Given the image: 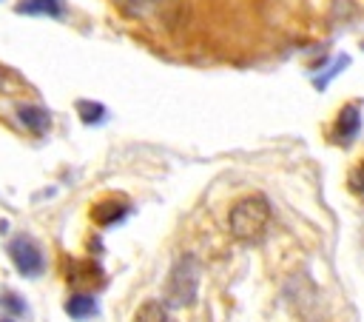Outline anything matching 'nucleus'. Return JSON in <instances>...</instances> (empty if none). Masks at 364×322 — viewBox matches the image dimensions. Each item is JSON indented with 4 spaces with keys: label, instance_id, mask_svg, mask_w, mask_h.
Wrapping results in <instances>:
<instances>
[{
    "label": "nucleus",
    "instance_id": "8",
    "mask_svg": "<svg viewBox=\"0 0 364 322\" xmlns=\"http://www.w3.org/2000/svg\"><path fill=\"white\" fill-rule=\"evenodd\" d=\"M17 14H40V17H60L63 14V3L60 0H17L14 3Z\"/></svg>",
    "mask_w": 364,
    "mask_h": 322
},
{
    "label": "nucleus",
    "instance_id": "14",
    "mask_svg": "<svg viewBox=\"0 0 364 322\" xmlns=\"http://www.w3.org/2000/svg\"><path fill=\"white\" fill-rule=\"evenodd\" d=\"M0 305H6L11 313H23L26 311V305H23V299L17 296V294H11V291H6L3 296H0Z\"/></svg>",
    "mask_w": 364,
    "mask_h": 322
},
{
    "label": "nucleus",
    "instance_id": "13",
    "mask_svg": "<svg viewBox=\"0 0 364 322\" xmlns=\"http://www.w3.org/2000/svg\"><path fill=\"white\" fill-rule=\"evenodd\" d=\"M347 63H350V57H347V54H338V57H336V66H333V68H327L321 77H316V88H318V91H321V88H327V80H330V77H336V74H338V68H347Z\"/></svg>",
    "mask_w": 364,
    "mask_h": 322
},
{
    "label": "nucleus",
    "instance_id": "12",
    "mask_svg": "<svg viewBox=\"0 0 364 322\" xmlns=\"http://www.w3.org/2000/svg\"><path fill=\"white\" fill-rule=\"evenodd\" d=\"M347 188L358 197H364V160H358L347 174Z\"/></svg>",
    "mask_w": 364,
    "mask_h": 322
},
{
    "label": "nucleus",
    "instance_id": "2",
    "mask_svg": "<svg viewBox=\"0 0 364 322\" xmlns=\"http://www.w3.org/2000/svg\"><path fill=\"white\" fill-rule=\"evenodd\" d=\"M199 288V265L193 262V256H182L176 259V265L171 268L168 279H165V299L173 308L191 305Z\"/></svg>",
    "mask_w": 364,
    "mask_h": 322
},
{
    "label": "nucleus",
    "instance_id": "9",
    "mask_svg": "<svg viewBox=\"0 0 364 322\" xmlns=\"http://www.w3.org/2000/svg\"><path fill=\"white\" fill-rule=\"evenodd\" d=\"M65 313L71 319H88L97 313V299L88 294H71V299L65 302Z\"/></svg>",
    "mask_w": 364,
    "mask_h": 322
},
{
    "label": "nucleus",
    "instance_id": "11",
    "mask_svg": "<svg viewBox=\"0 0 364 322\" xmlns=\"http://www.w3.org/2000/svg\"><path fill=\"white\" fill-rule=\"evenodd\" d=\"M134 322H168V313H165V305L156 302V299H148L136 308L134 313Z\"/></svg>",
    "mask_w": 364,
    "mask_h": 322
},
{
    "label": "nucleus",
    "instance_id": "6",
    "mask_svg": "<svg viewBox=\"0 0 364 322\" xmlns=\"http://www.w3.org/2000/svg\"><path fill=\"white\" fill-rule=\"evenodd\" d=\"M68 282L74 288H94L102 282V271L94 259H71V268H68Z\"/></svg>",
    "mask_w": 364,
    "mask_h": 322
},
{
    "label": "nucleus",
    "instance_id": "7",
    "mask_svg": "<svg viewBox=\"0 0 364 322\" xmlns=\"http://www.w3.org/2000/svg\"><path fill=\"white\" fill-rule=\"evenodd\" d=\"M17 120H20L28 131H34V134H46V131L51 128V114H48V108H43V105H20V108H17Z\"/></svg>",
    "mask_w": 364,
    "mask_h": 322
},
{
    "label": "nucleus",
    "instance_id": "3",
    "mask_svg": "<svg viewBox=\"0 0 364 322\" xmlns=\"http://www.w3.org/2000/svg\"><path fill=\"white\" fill-rule=\"evenodd\" d=\"M9 256H11L14 268H17L23 276H37V274L43 271V265H46L43 251L37 248V242H34L31 237H23V234L9 242Z\"/></svg>",
    "mask_w": 364,
    "mask_h": 322
},
{
    "label": "nucleus",
    "instance_id": "5",
    "mask_svg": "<svg viewBox=\"0 0 364 322\" xmlns=\"http://www.w3.org/2000/svg\"><path fill=\"white\" fill-rule=\"evenodd\" d=\"M128 211H131V205H128V199H125L122 194H108V197H102V199H97V202L91 205V219H94L97 225H114V222H119Z\"/></svg>",
    "mask_w": 364,
    "mask_h": 322
},
{
    "label": "nucleus",
    "instance_id": "1",
    "mask_svg": "<svg viewBox=\"0 0 364 322\" xmlns=\"http://www.w3.org/2000/svg\"><path fill=\"white\" fill-rule=\"evenodd\" d=\"M270 202L264 194H247V197H239L233 205H230V214H228V225H230V234L236 239H245V242H256L264 237L267 225H270Z\"/></svg>",
    "mask_w": 364,
    "mask_h": 322
},
{
    "label": "nucleus",
    "instance_id": "10",
    "mask_svg": "<svg viewBox=\"0 0 364 322\" xmlns=\"http://www.w3.org/2000/svg\"><path fill=\"white\" fill-rule=\"evenodd\" d=\"M77 114L85 125H97L105 120V105L97 100H77Z\"/></svg>",
    "mask_w": 364,
    "mask_h": 322
},
{
    "label": "nucleus",
    "instance_id": "4",
    "mask_svg": "<svg viewBox=\"0 0 364 322\" xmlns=\"http://www.w3.org/2000/svg\"><path fill=\"white\" fill-rule=\"evenodd\" d=\"M358 134H361V108H358V103H347L338 108L333 128H330V137L336 145H350Z\"/></svg>",
    "mask_w": 364,
    "mask_h": 322
},
{
    "label": "nucleus",
    "instance_id": "15",
    "mask_svg": "<svg viewBox=\"0 0 364 322\" xmlns=\"http://www.w3.org/2000/svg\"><path fill=\"white\" fill-rule=\"evenodd\" d=\"M0 322H9V319H0Z\"/></svg>",
    "mask_w": 364,
    "mask_h": 322
}]
</instances>
